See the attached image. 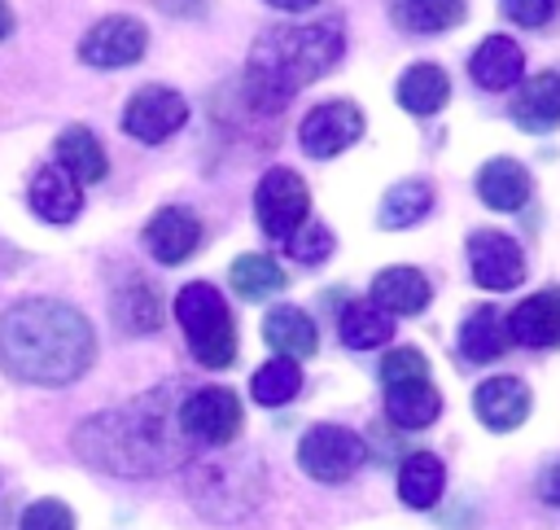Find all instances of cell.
I'll use <instances>...</instances> for the list:
<instances>
[{"mask_svg":"<svg viewBox=\"0 0 560 530\" xmlns=\"http://www.w3.org/2000/svg\"><path fill=\"white\" fill-rule=\"evenodd\" d=\"M96 337L88 320L57 298H26L0 315V359L35 385H66L88 372Z\"/></svg>","mask_w":560,"mask_h":530,"instance_id":"1","label":"cell"},{"mask_svg":"<svg viewBox=\"0 0 560 530\" xmlns=\"http://www.w3.org/2000/svg\"><path fill=\"white\" fill-rule=\"evenodd\" d=\"M341 26L337 22H306V26H280L267 31L245 70V92L258 110H280L298 88L315 83L341 61Z\"/></svg>","mask_w":560,"mask_h":530,"instance_id":"2","label":"cell"},{"mask_svg":"<svg viewBox=\"0 0 560 530\" xmlns=\"http://www.w3.org/2000/svg\"><path fill=\"white\" fill-rule=\"evenodd\" d=\"M184 442L188 438H175V429H166V416H162L158 399L92 416L74 434V451L88 464H96L105 473H127V477L179 464L184 460Z\"/></svg>","mask_w":560,"mask_h":530,"instance_id":"3","label":"cell"},{"mask_svg":"<svg viewBox=\"0 0 560 530\" xmlns=\"http://www.w3.org/2000/svg\"><path fill=\"white\" fill-rule=\"evenodd\" d=\"M175 320L184 324L188 346L206 368H228L236 359V329H232L228 302L214 285H206V280L184 285L175 298Z\"/></svg>","mask_w":560,"mask_h":530,"instance_id":"4","label":"cell"},{"mask_svg":"<svg viewBox=\"0 0 560 530\" xmlns=\"http://www.w3.org/2000/svg\"><path fill=\"white\" fill-rule=\"evenodd\" d=\"M175 420H179V434H184L188 442L223 447V442H232L236 429H241V403H236L232 390L206 385V390H192V394L179 403Z\"/></svg>","mask_w":560,"mask_h":530,"instance_id":"5","label":"cell"},{"mask_svg":"<svg viewBox=\"0 0 560 530\" xmlns=\"http://www.w3.org/2000/svg\"><path fill=\"white\" fill-rule=\"evenodd\" d=\"M368 456V442L346 425H315L298 442V464L315 482H346Z\"/></svg>","mask_w":560,"mask_h":530,"instance_id":"6","label":"cell"},{"mask_svg":"<svg viewBox=\"0 0 560 530\" xmlns=\"http://www.w3.org/2000/svg\"><path fill=\"white\" fill-rule=\"evenodd\" d=\"M254 210H258V228L276 241H284L306 215H311V193L302 184L298 171L289 166H271L258 188H254Z\"/></svg>","mask_w":560,"mask_h":530,"instance_id":"7","label":"cell"},{"mask_svg":"<svg viewBox=\"0 0 560 530\" xmlns=\"http://www.w3.org/2000/svg\"><path fill=\"white\" fill-rule=\"evenodd\" d=\"M149 31L136 18H101L83 39H79V57L96 70H118L144 57Z\"/></svg>","mask_w":560,"mask_h":530,"instance_id":"8","label":"cell"},{"mask_svg":"<svg viewBox=\"0 0 560 530\" xmlns=\"http://www.w3.org/2000/svg\"><path fill=\"white\" fill-rule=\"evenodd\" d=\"M184 118H188V101L179 92H171V88H140L127 101V110H122V131L144 140V145H158L171 131H179Z\"/></svg>","mask_w":560,"mask_h":530,"instance_id":"9","label":"cell"},{"mask_svg":"<svg viewBox=\"0 0 560 530\" xmlns=\"http://www.w3.org/2000/svg\"><path fill=\"white\" fill-rule=\"evenodd\" d=\"M359 136H363V114L350 101H324L298 127V140L311 158H332V153L350 149Z\"/></svg>","mask_w":560,"mask_h":530,"instance_id":"10","label":"cell"},{"mask_svg":"<svg viewBox=\"0 0 560 530\" xmlns=\"http://www.w3.org/2000/svg\"><path fill=\"white\" fill-rule=\"evenodd\" d=\"M468 267L481 289H516L525 280V254L503 232H472L468 237Z\"/></svg>","mask_w":560,"mask_h":530,"instance_id":"11","label":"cell"},{"mask_svg":"<svg viewBox=\"0 0 560 530\" xmlns=\"http://www.w3.org/2000/svg\"><path fill=\"white\" fill-rule=\"evenodd\" d=\"M197 241H201V223L184 206H162L144 228V245L158 263H184L197 250Z\"/></svg>","mask_w":560,"mask_h":530,"instance_id":"12","label":"cell"},{"mask_svg":"<svg viewBox=\"0 0 560 530\" xmlns=\"http://www.w3.org/2000/svg\"><path fill=\"white\" fill-rule=\"evenodd\" d=\"M508 337L521 346H560V285L516 302L508 315Z\"/></svg>","mask_w":560,"mask_h":530,"instance_id":"13","label":"cell"},{"mask_svg":"<svg viewBox=\"0 0 560 530\" xmlns=\"http://www.w3.org/2000/svg\"><path fill=\"white\" fill-rule=\"evenodd\" d=\"M472 407H477V420L486 429H516L529 416V390L516 377H490L477 385Z\"/></svg>","mask_w":560,"mask_h":530,"instance_id":"14","label":"cell"},{"mask_svg":"<svg viewBox=\"0 0 560 530\" xmlns=\"http://www.w3.org/2000/svg\"><path fill=\"white\" fill-rule=\"evenodd\" d=\"M512 118L521 131H551L560 127V70H542L525 79V88L512 101Z\"/></svg>","mask_w":560,"mask_h":530,"instance_id":"15","label":"cell"},{"mask_svg":"<svg viewBox=\"0 0 560 530\" xmlns=\"http://www.w3.org/2000/svg\"><path fill=\"white\" fill-rule=\"evenodd\" d=\"M468 70H472V79H477L486 92H503V88H512V83L521 79V70H525V53H521L516 39H508V35H490V39H481L477 53L468 57Z\"/></svg>","mask_w":560,"mask_h":530,"instance_id":"16","label":"cell"},{"mask_svg":"<svg viewBox=\"0 0 560 530\" xmlns=\"http://www.w3.org/2000/svg\"><path fill=\"white\" fill-rule=\"evenodd\" d=\"M83 206V193H79V180L66 171V166H44L35 171L31 180V210L39 219H52V223H70Z\"/></svg>","mask_w":560,"mask_h":530,"instance_id":"17","label":"cell"},{"mask_svg":"<svg viewBox=\"0 0 560 530\" xmlns=\"http://www.w3.org/2000/svg\"><path fill=\"white\" fill-rule=\"evenodd\" d=\"M429 280H424V272H416V267H385L376 280H372V302L381 307V311H389V315H416V311H424L429 307Z\"/></svg>","mask_w":560,"mask_h":530,"instance_id":"18","label":"cell"},{"mask_svg":"<svg viewBox=\"0 0 560 530\" xmlns=\"http://www.w3.org/2000/svg\"><path fill=\"white\" fill-rule=\"evenodd\" d=\"M477 193L490 210H521L529 201V171L512 158H490L477 171Z\"/></svg>","mask_w":560,"mask_h":530,"instance_id":"19","label":"cell"},{"mask_svg":"<svg viewBox=\"0 0 560 530\" xmlns=\"http://www.w3.org/2000/svg\"><path fill=\"white\" fill-rule=\"evenodd\" d=\"M385 412H389V420L402 425V429H424V425L438 420L442 394L429 385V377L398 381V385H389V394H385Z\"/></svg>","mask_w":560,"mask_h":530,"instance_id":"20","label":"cell"},{"mask_svg":"<svg viewBox=\"0 0 560 530\" xmlns=\"http://www.w3.org/2000/svg\"><path fill=\"white\" fill-rule=\"evenodd\" d=\"M262 337H267V346H271L276 355H289V359H306V355H315V346H319V333H315L311 315L298 311V307H276V311L262 320Z\"/></svg>","mask_w":560,"mask_h":530,"instance_id":"21","label":"cell"},{"mask_svg":"<svg viewBox=\"0 0 560 530\" xmlns=\"http://www.w3.org/2000/svg\"><path fill=\"white\" fill-rule=\"evenodd\" d=\"M508 320L494 311V307H477L468 320H464V329H459V350H464V359H472V364H490V359H499L503 350H508Z\"/></svg>","mask_w":560,"mask_h":530,"instance_id":"22","label":"cell"},{"mask_svg":"<svg viewBox=\"0 0 560 530\" xmlns=\"http://www.w3.org/2000/svg\"><path fill=\"white\" fill-rule=\"evenodd\" d=\"M446 96H451V83H446V70L442 66H429V61H420V66H411L402 79H398V105L407 110V114H438L442 105H446Z\"/></svg>","mask_w":560,"mask_h":530,"instance_id":"23","label":"cell"},{"mask_svg":"<svg viewBox=\"0 0 560 530\" xmlns=\"http://www.w3.org/2000/svg\"><path fill=\"white\" fill-rule=\"evenodd\" d=\"M442 486H446V469H442V460L433 451H416V456L402 460V469H398V495H402V504L433 508L438 495H442Z\"/></svg>","mask_w":560,"mask_h":530,"instance_id":"24","label":"cell"},{"mask_svg":"<svg viewBox=\"0 0 560 530\" xmlns=\"http://www.w3.org/2000/svg\"><path fill=\"white\" fill-rule=\"evenodd\" d=\"M57 166H66L79 184H96L105 175V149L88 127H66L57 136Z\"/></svg>","mask_w":560,"mask_h":530,"instance_id":"25","label":"cell"},{"mask_svg":"<svg viewBox=\"0 0 560 530\" xmlns=\"http://www.w3.org/2000/svg\"><path fill=\"white\" fill-rule=\"evenodd\" d=\"M389 13L402 31L433 35V31H451L455 22H464V0H389Z\"/></svg>","mask_w":560,"mask_h":530,"instance_id":"26","label":"cell"},{"mask_svg":"<svg viewBox=\"0 0 560 530\" xmlns=\"http://www.w3.org/2000/svg\"><path fill=\"white\" fill-rule=\"evenodd\" d=\"M394 337V320L389 311H381L376 302H350L341 311V342L354 346V350H372V346H385Z\"/></svg>","mask_w":560,"mask_h":530,"instance_id":"27","label":"cell"},{"mask_svg":"<svg viewBox=\"0 0 560 530\" xmlns=\"http://www.w3.org/2000/svg\"><path fill=\"white\" fill-rule=\"evenodd\" d=\"M228 280H232V289H236L241 298H271V293L284 289V272H280V263L267 258V254H241V258L232 263Z\"/></svg>","mask_w":560,"mask_h":530,"instance_id":"28","label":"cell"},{"mask_svg":"<svg viewBox=\"0 0 560 530\" xmlns=\"http://www.w3.org/2000/svg\"><path fill=\"white\" fill-rule=\"evenodd\" d=\"M114 315H118V324H122L127 333H153V329L162 324V302H158L153 285L131 280L127 289H118V298H114Z\"/></svg>","mask_w":560,"mask_h":530,"instance_id":"29","label":"cell"},{"mask_svg":"<svg viewBox=\"0 0 560 530\" xmlns=\"http://www.w3.org/2000/svg\"><path fill=\"white\" fill-rule=\"evenodd\" d=\"M433 206V188L424 180H407V184H394L381 201V228H407L416 219H424Z\"/></svg>","mask_w":560,"mask_h":530,"instance_id":"30","label":"cell"},{"mask_svg":"<svg viewBox=\"0 0 560 530\" xmlns=\"http://www.w3.org/2000/svg\"><path fill=\"white\" fill-rule=\"evenodd\" d=\"M249 390H254V399H258L262 407H280V403H289V399L302 390V368H298L289 355L267 359V364L254 372Z\"/></svg>","mask_w":560,"mask_h":530,"instance_id":"31","label":"cell"},{"mask_svg":"<svg viewBox=\"0 0 560 530\" xmlns=\"http://www.w3.org/2000/svg\"><path fill=\"white\" fill-rule=\"evenodd\" d=\"M284 245H289V254H293V263H302V267H315V263H324L328 254H332V232L319 223V219H302L289 237H284Z\"/></svg>","mask_w":560,"mask_h":530,"instance_id":"32","label":"cell"},{"mask_svg":"<svg viewBox=\"0 0 560 530\" xmlns=\"http://www.w3.org/2000/svg\"><path fill=\"white\" fill-rule=\"evenodd\" d=\"M424 372H429V364H424V355H420L416 346L389 350V355L381 359V381H385V385H398V381H416V377H424Z\"/></svg>","mask_w":560,"mask_h":530,"instance_id":"33","label":"cell"},{"mask_svg":"<svg viewBox=\"0 0 560 530\" xmlns=\"http://www.w3.org/2000/svg\"><path fill=\"white\" fill-rule=\"evenodd\" d=\"M22 530H74V512L61 499H35L22 512Z\"/></svg>","mask_w":560,"mask_h":530,"instance_id":"34","label":"cell"},{"mask_svg":"<svg viewBox=\"0 0 560 530\" xmlns=\"http://www.w3.org/2000/svg\"><path fill=\"white\" fill-rule=\"evenodd\" d=\"M556 9H560V0H503V13L521 26H542L556 18Z\"/></svg>","mask_w":560,"mask_h":530,"instance_id":"35","label":"cell"},{"mask_svg":"<svg viewBox=\"0 0 560 530\" xmlns=\"http://www.w3.org/2000/svg\"><path fill=\"white\" fill-rule=\"evenodd\" d=\"M542 495H547V499L560 508V460H556V469L547 473V482H542Z\"/></svg>","mask_w":560,"mask_h":530,"instance_id":"36","label":"cell"},{"mask_svg":"<svg viewBox=\"0 0 560 530\" xmlns=\"http://www.w3.org/2000/svg\"><path fill=\"white\" fill-rule=\"evenodd\" d=\"M271 9H289V13H298V9H311V4H319V0H267Z\"/></svg>","mask_w":560,"mask_h":530,"instance_id":"37","label":"cell"},{"mask_svg":"<svg viewBox=\"0 0 560 530\" xmlns=\"http://www.w3.org/2000/svg\"><path fill=\"white\" fill-rule=\"evenodd\" d=\"M9 31H13V9H9V4L0 0V39H4Z\"/></svg>","mask_w":560,"mask_h":530,"instance_id":"38","label":"cell"}]
</instances>
